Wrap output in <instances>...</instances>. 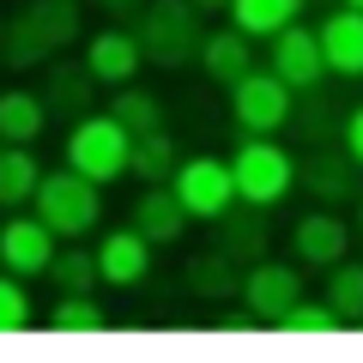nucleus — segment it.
Listing matches in <instances>:
<instances>
[{
  "instance_id": "nucleus-1",
  "label": "nucleus",
  "mask_w": 363,
  "mask_h": 363,
  "mask_svg": "<svg viewBox=\"0 0 363 363\" xmlns=\"http://www.w3.org/2000/svg\"><path fill=\"white\" fill-rule=\"evenodd\" d=\"M37 218L49 224L61 242H85L97 224H104V182H91V176H79L73 164H61V169H43V182H37Z\"/></svg>"
},
{
  "instance_id": "nucleus-2",
  "label": "nucleus",
  "mask_w": 363,
  "mask_h": 363,
  "mask_svg": "<svg viewBox=\"0 0 363 363\" xmlns=\"http://www.w3.org/2000/svg\"><path fill=\"white\" fill-rule=\"evenodd\" d=\"M230 182H236V200L272 212V206H285L297 194V157L272 133H242L236 152H230Z\"/></svg>"
},
{
  "instance_id": "nucleus-3",
  "label": "nucleus",
  "mask_w": 363,
  "mask_h": 363,
  "mask_svg": "<svg viewBox=\"0 0 363 363\" xmlns=\"http://www.w3.org/2000/svg\"><path fill=\"white\" fill-rule=\"evenodd\" d=\"M133 30H140L145 61L164 67V73H182L188 61H200V37H206L194 0H145L140 18H133Z\"/></svg>"
},
{
  "instance_id": "nucleus-4",
  "label": "nucleus",
  "mask_w": 363,
  "mask_h": 363,
  "mask_svg": "<svg viewBox=\"0 0 363 363\" xmlns=\"http://www.w3.org/2000/svg\"><path fill=\"white\" fill-rule=\"evenodd\" d=\"M128 152H133V133L121 128L116 116H79V121H67V164L79 169V176H91V182H121L128 176Z\"/></svg>"
},
{
  "instance_id": "nucleus-5",
  "label": "nucleus",
  "mask_w": 363,
  "mask_h": 363,
  "mask_svg": "<svg viewBox=\"0 0 363 363\" xmlns=\"http://www.w3.org/2000/svg\"><path fill=\"white\" fill-rule=\"evenodd\" d=\"M291 116H297V91L272 73V67H255V73H242L230 85V121H236V133H279Z\"/></svg>"
},
{
  "instance_id": "nucleus-6",
  "label": "nucleus",
  "mask_w": 363,
  "mask_h": 363,
  "mask_svg": "<svg viewBox=\"0 0 363 363\" xmlns=\"http://www.w3.org/2000/svg\"><path fill=\"white\" fill-rule=\"evenodd\" d=\"M169 188H176V200L188 206V218L212 224L218 212L236 206V182H230V157H212V152H194L182 157L176 176H169Z\"/></svg>"
},
{
  "instance_id": "nucleus-7",
  "label": "nucleus",
  "mask_w": 363,
  "mask_h": 363,
  "mask_svg": "<svg viewBox=\"0 0 363 363\" xmlns=\"http://www.w3.org/2000/svg\"><path fill=\"white\" fill-rule=\"evenodd\" d=\"M267 67L279 79H285L297 97H309V91H321L327 79V55H321V37H315L303 18H291L279 37H267Z\"/></svg>"
},
{
  "instance_id": "nucleus-8",
  "label": "nucleus",
  "mask_w": 363,
  "mask_h": 363,
  "mask_svg": "<svg viewBox=\"0 0 363 363\" xmlns=\"http://www.w3.org/2000/svg\"><path fill=\"white\" fill-rule=\"evenodd\" d=\"M55 248H61V236L49 230V224L37 218V212H6V224H0V267L18 272V279H43L55 260Z\"/></svg>"
},
{
  "instance_id": "nucleus-9",
  "label": "nucleus",
  "mask_w": 363,
  "mask_h": 363,
  "mask_svg": "<svg viewBox=\"0 0 363 363\" xmlns=\"http://www.w3.org/2000/svg\"><path fill=\"white\" fill-rule=\"evenodd\" d=\"M145 67V49H140V30L128 25H104V30H91L85 37V73L97 79V85H133Z\"/></svg>"
},
{
  "instance_id": "nucleus-10",
  "label": "nucleus",
  "mask_w": 363,
  "mask_h": 363,
  "mask_svg": "<svg viewBox=\"0 0 363 363\" xmlns=\"http://www.w3.org/2000/svg\"><path fill=\"white\" fill-rule=\"evenodd\" d=\"M297 297H303V272L291 267V260H248V267H242V303L267 327L279 321Z\"/></svg>"
},
{
  "instance_id": "nucleus-11",
  "label": "nucleus",
  "mask_w": 363,
  "mask_h": 363,
  "mask_svg": "<svg viewBox=\"0 0 363 363\" xmlns=\"http://www.w3.org/2000/svg\"><path fill=\"white\" fill-rule=\"evenodd\" d=\"M152 255L157 248L145 242L133 224L97 236V272H104V285H116V291H140L145 279H152Z\"/></svg>"
},
{
  "instance_id": "nucleus-12",
  "label": "nucleus",
  "mask_w": 363,
  "mask_h": 363,
  "mask_svg": "<svg viewBox=\"0 0 363 363\" xmlns=\"http://www.w3.org/2000/svg\"><path fill=\"white\" fill-rule=\"evenodd\" d=\"M128 224H133L152 248H176L182 236H188V224H194V218H188V206L176 200V188H169V182H145L140 200H133V212H128Z\"/></svg>"
},
{
  "instance_id": "nucleus-13",
  "label": "nucleus",
  "mask_w": 363,
  "mask_h": 363,
  "mask_svg": "<svg viewBox=\"0 0 363 363\" xmlns=\"http://www.w3.org/2000/svg\"><path fill=\"white\" fill-rule=\"evenodd\" d=\"M345 248H351V224L339 218L333 206H315V212H303L297 224H291V255L303 260V267H333V260H345Z\"/></svg>"
},
{
  "instance_id": "nucleus-14",
  "label": "nucleus",
  "mask_w": 363,
  "mask_h": 363,
  "mask_svg": "<svg viewBox=\"0 0 363 363\" xmlns=\"http://www.w3.org/2000/svg\"><path fill=\"white\" fill-rule=\"evenodd\" d=\"M297 188H309L321 206H339V200H357L363 194V164L339 145V152H315L297 164Z\"/></svg>"
},
{
  "instance_id": "nucleus-15",
  "label": "nucleus",
  "mask_w": 363,
  "mask_h": 363,
  "mask_svg": "<svg viewBox=\"0 0 363 363\" xmlns=\"http://www.w3.org/2000/svg\"><path fill=\"white\" fill-rule=\"evenodd\" d=\"M218 230H212V248L218 255H230L236 267H248V260H267V242H272V230H267V206H248V200H236L230 212H218Z\"/></svg>"
},
{
  "instance_id": "nucleus-16",
  "label": "nucleus",
  "mask_w": 363,
  "mask_h": 363,
  "mask_svg": "<svg viewBox=\"0 0 363 363\" xmlns=\"http://www.w3.org/2000/svg\"><path fill=\"white\" fill-rule=\"evenodd\" d=\"M315 37H321L327 73H339V79H363V13H357V6H339V13H327L321 25H315Z\"/></svg>"
},
{
  "instance_id": "nucleus-17",
  "label": "nucleus",
  "mask_w": 363,
  "mask_h": 363,
  "mask_svg": "<svg viewBox=\"0 0 363 363\" xmlns=\"http://www.w3.org/2000/svg\"><path fill=\"white\" fill-rule=\"evenodd\" d=\"M200 73H206L212 85L230 91L242 73H255V37H248V30H236V25L206 30V37H200Z\"/></svg>"
},
{
  "instance_id": "nucleus-18",
  "label": "nucleus",
  "mask_w": 363,
  "mask_h": 363,
  "mask_svg": "<svg viewBox=\"0 0 363 363\" xmlns=\"http://www.w3.org/2000/svg\"><path fill=\"white\" fill-rule=\"evenodd\" d=\"M43 128H49V104L25 85L0 91V145H37Z\"/></svg>"
},
{
  "instance_id": "nucleus-19",
  "label": "nucleus",
  "mask_w": 363,
  "mask_h": 363,
  "mask_svg": "<svg viewBox=\"0 0 363 363\" xmlns=\"http://www.w3.org/2000/svg\"><path fill=\"white\" fill-rule=\"evenodd\" d=\"M182 279H188V291H194L200 303H230V297H242V267H236L230 255H218V248L194 255L188 267H182Z\"/></svg>"
},
{
  "instance_id": "nucleus-20",
  "label": "nucleus",
  "mask_w": 363,
  "mask_h": 363,
  "mask_svg": "<svg viewBox=\"0 0 363 363\" xmlns=\"http://www.w3.org/2000/svg\"><path fill=\"white\" fill-rule=\"evenodd\" d=\"M43 182V157L30 145H0V212H18L37 200Z\"/></svg>"
},
{
  "instance_id": "nucleus-21",
  "label": "nucleus",
  "mask_w": 363,
  "mask_h": 363,
  "mask_svg": "<svg viewBox=\"0 0 363 363\" xmlns=\"http://www.w3.org/2000/svg\"><path fill=\"white\" fill-rule=\"evenodd\" d=\"M291 18H303V0H230V25L248 30L255 43L279 37Z\"/></svg>"
},
{
  "instance_id": "nucleus-22",
  "label": "nucleus",
  "mask_w": 363,
  "mask_h": 363,
  "mask_svg": "<svg viewBox=\"0 0 363 363\" xmlns=\"http://www.w3.org/2000/svg\"><path fill=\"white\" fill-rule=\"evenodd\" d=\"M25 18L37 25V37L49 43V49H67V43L85 37V13H79V0H30Z\"/></svg>"
},
{
  "instance_id": "nucleus-23",
  "label": "nucleus",
  "mask_w": 363,
  "mask_h": 363,
  "mask_svg": "<svg viewBox=\"0 0 363 363\" xmlns=\"http://www.w3.org/2000/svg\"><path fill=\"white\" fill-rule=\"evenodd\" d=\"M176 164H182V152H176V140H169L164 128H152V133H133L128 176H140V182H169V176H176Z\"/></svg>"
},
{
  "instance_id": "nucleus-24",
  "label": "nucleus",
  "mask_w": 363,
  "mask_h": 363,
  "mask_svg": "<svg viewBox=\"0 0 363 363\" xmlns=\"http://www.w3.org/2000/svg\"><path fill=\"white\" fill-rule=\"evenodd\" d=\"M43 279H49L55 291H97V285H104V272H97V248H85V242H61Z\"/></svg>"
},
{
  "instance_id": "nucleus-25",
  "label": "nucleus",
  "mask_w": 363,
  "mask_h": 363,
  "mask_svg": "<svg viewBox=\"0 0 363 363\" xmlns=\"http://www.w3.org/2000/svg\"><path fill=\"white\" fill-rule=\"evenodd\" d=\"M43 61H55V49L37 37V25H30L25 13L6 18V25H0V67H13V73H30V67H43Z\"/></svg>"
},
{
  "instance_id": "nucleus-26",
  "label": "nucleus",
  "mask_w": 363,
  "mask_h": 363,
  "mask_svg": "<svg viewBox=\"0 0 363 363\" xmlns=\"http://www.w3.org/2000/svg\"><path fill=\"white\" fill-rule=\"evenodd\" d=\"M109 116L128 133H152V128H164V97L145 85H116L109 91Z\"/></svg>"
},
{
  "instance_id": "nucleus-27",
  "label": "nucleus",
  "mask_w": 363,
  "mask_h": 363,
  "mask_svg": "<svg viewBox=\"0 0 363 363\" xmlns=\"http://www.w3.org/2000/svg\"><path fill=\"white\" fill-rule=\"evenodd\" d=\"M109 327V309L91 291H61L49 309V333H104Z\"/></svg>"
},
{
  "instance_id": "nucleus-28",
  "label": "nucleus",
  "mask_w": 363,
  "mask_h": 363,
  "mask_svg": "<svg viewBox=\"0 0 363 363\" xmlns=\"http://www.w3.org/2000/svg\"><path fill=\"white\" fill-rule=\"evenodd\" d=\"M272 333H297V339H315V333H345V321H339V309L327 297H297L279 321H272Z\"/></svg>"
},
{
  "instance_id": "nucleus-29",
  "label": "nucleus",
  "mask_w": 363,
  "mask_h": 363,
  "mask_svg": "<svg viewBox=\"0 0 363 363\" xmlns=\"http://www.w3.org/2000/svg\"><path fill=\"white\" fill-rule=\"evenodd\" d=\"M321 297L339 309V321H345V327H357L363 321V260H333V267H327V291H321Z\"/></svg>"
},
{
  "instance_id": "nucleus-30",
  "label": "nucleus",
  "mask_w": 363,
  "mask_h": 363,
  "mask_svg": "<svg viewBox=\"0 0 363 363\" xmlns=\"http://www.w3.org/2000/svg\"><path fill=\"white\" fill-rule=\"evenodd\" d=\"M91 85H97V79H91L85 67H55L49 97H43V104H49V116H55V109H67V121H79V116L91 109Z\"/></svg>"
},
{
  "instance_id": "nucleus-31",
  "label": "nucleus",
  "mask_w": 363,
  "mask_h": 363,
  "mask_svg": "<svg viewBox=\"0 0 363 363\" xmlns=\"http://www.w3.org/2000/svg\"><path fill=\"white\" fill-rule=\"evenodd\" d=\"M30 315H37V303H30L25 279L0 267V333H25V327H30Z\"/></svg>"
},
{
  "instance_id": "nucleus-32",
  "label": "nucleus",
  "mask_w": 363,
  "mask_h": 363,
  "mask_svg": "<svg viewBox=\"0 0 363 363\" xmlns=\"http://www.w3.org/2000/svg\"><path fill=\"white\" fill-rule=\"evenodd\" d=\"M260 327H267V321H260L248 303H236V309L224 303V315H218V333H260Z\"/></svg>"
},
{
  "instance_id": "nucleus-33",
  "label": "nucleus",
  "mask_w": 363,
  "mask_h": 363,
  "mask_svg": "<svg viewBox=\"0 0 363 363\" xmlns=\"http://www.w3.org/2000/svg\"><path fill=\"white\" fill-rule=\"evenodd\" d=\"M339 140H345V152H351V157L363 164V104H357V109L345 116V128H339Z\"/></svg>"
},
{
  "instance_id": "nucleus-34",
  "label": "nucleus",
  "mask_w": 363,
  "mask_h": 363,
  "mask_svg": "<svg viewBox=\"0 0 363 363\" xmlns=\"http://www.w3.org/2000/svg\"><path fill=\"white\" fill-rule=\"evenodd\" d=\"M91 6H97V13H109V18H140V6H145V0H91Z\"/></svg>"
},
{
  "instance_id": "nucleus-35",
  "label": "nucleus",
  "mask_w": 363,
  "mask_h": 363,
  "mask_svg": "<svg viewBox=\"0 0 363 363\" xmlns=\"http://www.w3.org/2000/svg\"><path fill=\"white\" fill-rule=\"evenodd\" d=\"M194 13H230V0H194Z\"/></svg>"
},
{
  "instance_id": "nucleus-36",
  "label": "nucleus",
  "mask_w": 363,
  "mask_h": 363,
  "mask_svg": "<svg viewBox=\"0 0 363 363\" xmlns=\"http://www.w3.org/2000/svg\"><path fill=\"white\" fill-rule=\"evenodd\" d=\"M351 206H357V224H351V236H363V194L351 200Z\"/></svg>"
},
{
  "instance_id": "nucleus-37",
  "label": "nucleus",
  "mask_w": 363,
  "mask_h": 363,
  "mask_svg": "<svg viewBox=\"0 0 363 363\" xmlns=\"http://www.w3.org/2000/svg\"><path fill=\"white\" fill-rule=\"evenodd\" d=\"M345 6H357V13H363V0H345Z\"/></svg>"
}]
</instances>
